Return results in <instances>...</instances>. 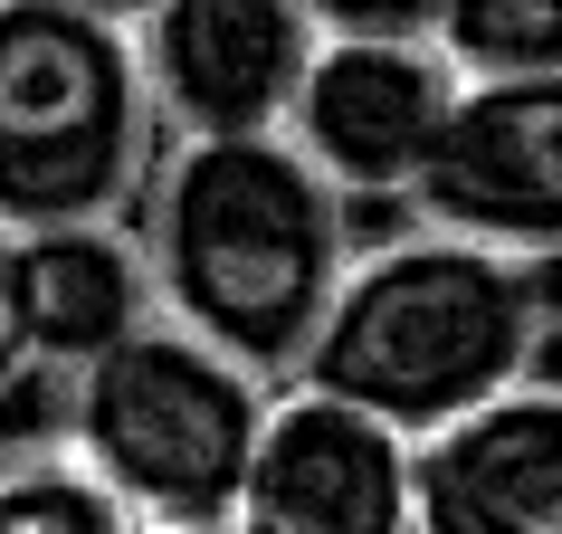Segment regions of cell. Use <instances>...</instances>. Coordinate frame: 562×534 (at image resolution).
<instances>
[{"label": "cell", "mask_w": 562, "mask_h": 534, "mask_svg": "<svg viewBox=\"0 0 562 534\" xmlns=\"http://www.w3.org/2000/svg\"><path fill=\"white\" fill-rule=\"evenodd\" d=\"M134 201H144L134 258H144L153 315L267 391L296 382L334 305V277L353 258V230H344V201L286 153V134L162 144Z\"/></svg>", "instance_id": "1"}, {"label": "cell", "mask_w": 562, "mask_h": 534, "mask_svg": "<svg viewBox=\"0 0 562 534\" xmlns=\"http://www.w3.org/2000/svg\"><path fill=\"white\" fill-rule=\"evenodd\" d=\"M543 354H553V258H486L411 230L344 258L296 391L382 420L391 440H429L505 391L553 382Z\"/></svg>", "instance_id": "2"}, {"label": "cell", "mask_w": 562, "mask_h": 534, "mask_svg": "<svg viewBox=\"0 0 562 534\" xmlns=\"http://www.w3.org/2000/svg\"><path fill=\"white\" fill-rule=\"evenodd\" d=\"M153 153L134 38L67 0H0V238L124 220Z\"/></svg>", "instance_id": "3"}, {"label": "cell", "mask_w": 562, "mask_h": 534, "mask_svg": "<svg viewBox=\"0 0 562 534\" xmlns=\"http://www.w3.org/2000/svg\"><path fill=\"white\" fill-rule=\"evenodd\" d=\"M267 382L191 344L181 325H134L115 354L67 372L58 448L134 515V525H229Z\"/></svg>", "instance_id": "4"}, {"label": "cell", "mask_w": 562, "mask_h": 534, "mask_svg": "<svg viewBox=\"0 0 562 534\" xmlns=\"http://www.w3.org/2000/svg\"><path fill=\"white\" fill-rule=\"evenodd\" d=\"M411 230L486 248V258H553L562 238V77L458 87L411 173Z\"/></svg>", "instance_id": "5"}, {"label": "cell", "mask_w": 562, "mask_h": 534, "mask_svg": "<svg viewBox=\"0 0 562 534\" xmlns=\"http://www.w3.org/2000/svg\"><path fill=\"white\" fill-rule=\"evenodd\" d=\"M124 38H134V77L162 144L277 134L315 58L296 0H153Z\"/></svg>", "instance_id": "6"}, {"label": "cell", "mask_w": 562, "mask_h": 534, "mask_svg": "<svg viewBox=\"0 0 562 534\" xmlns=\"http://www.w3.org/2000/svg\"><path fill=\"white\" fill-rule=\"evenodd\" d=\"M458 77L439 48H382V38H315V58L286 105V153L325 181L334 201H401L419 173V153L439 134Z\"/></svg>", "instance_id": "7"}, {"label": "cell", "mask_w": 562, "mask_h": 534, "mask_svg": "<svg viewBox=\"0 0 562 534\" xmlns=\"http://www.w3.org/2000/svg\"><path fill=\"white\" fill-rule=\"evenodd\" d=\"M238 534H411V440L325 391H267L229 505Z\"/></svg>", "instance_id": "8"}, {"label": "cell", "mask_w": 562, "mask_h": 534, "mask_svg": "<svg viewBox=\"0 0 562 534\" xmlns=\"http://www.w3.org/2000/svg\"><path fill=\"white\" fill-rule=\"evenodd\" d=\"M411 534H562V391L525 382L411 440Z\"/></svg>", "instance_id": "9"}, {"label": "cell", "mask_w": 562, "mask_h": 534, "mask_svg": "<svg viewBox=\"0 0 562 534\" xmlns=\"http://www.w3.org/2000/svg\"><path fill=\"white\" fill-rule=\"evenodd\" d=\"M0 277H10L20 363H48L58 382L77 363L115 354L134 325H153V287H144V258H134V230L124 220L0 238Z\"/></svg>", "instance_id": "10"}, {"label": "cell", "mask_w": 562, "mask_h": 534, "mask_svg": "<svg viewBox=\"0 0 562 534\" xmlns=\"http://www.w3.org/2000/svg\"><path fill=\"white\" fill-rule=\"evenodd\" d=\"M429 48L458 87L562 77V0H439Z\"/></svg>", "instance_id": "11"}, {"label": "cell", "mask_w": 562, "mask_h": 534, "mask_svg": "<svg viewBox=\"0 0 562 534\" xmlns=\"http://www.w3.org/2000/svg\"><path fill=\"white\" fill-rule=\"evenodd\" d=\"M0 534H134V515L58 440H20L0 448Z\"/></svg>", "instance_id": "12"}, {"label": "cell", "mask_w": 562, "mask_h": 534, "mask_svg": "<svg viewBox=\"0 0 562 534\" xmlns=\"http://www.w3.org/2000/svg\"><path fill=\"white\" fill-rule=\"evenodd\" d=\"M315 38H382V48H429L439 0H296Z\"/></svg>", "instance_id": "13"}, {"label": "cell", "mask_w": 562, "mask_h": 534, "mask_svg": "<svg viewBox=\"0 0 562 534\" xmlns=\"http://www.w3.org/2000/svg\"><path fill=\"white\" fill-rule=\"evenodd\" d=\"M20 372H30V363H20V334H10V277H0V391L20 382Z\"/></svg>", "instance_id": "14"}, {"label": "cell", "mask_w": 562, "mask_h": 534, "mask_svg": "<svg viewBox=\"0 0 562 534\" xmlns=\"http://www.w3.org/2000/svg\"><path fill=\"white\" fill-rule=\"evenodd\" d=\"M67 10H87V20H105V30H134L153 0H67Z\"/></svg>", "instance_id": "15"}, {"label": "cell", "mask_w": 562, "mask_h": 534, "mask_svg": "<svg viewBox=\"0 0 562 534\" xmlns=\"http://www.w3.org/2000/svg\"><path fill=\"white\" fill-rule=\"evenodd\" d=\"M134 534H238V525H134Z\"/></svg>", "instance_id": "16"}]
</instances>
